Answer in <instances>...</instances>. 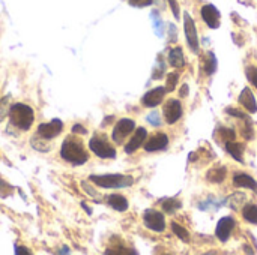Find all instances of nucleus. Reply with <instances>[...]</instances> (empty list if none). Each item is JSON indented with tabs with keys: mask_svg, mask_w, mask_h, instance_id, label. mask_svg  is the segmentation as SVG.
I'll list each match as a JSON object with an SVG mask.
<instances>
[{
	"mask_svg": "<svg viewBox=\"0 0 257 255\" xmlns=\"http://www.w3.org/2000/svg\"><path fill=\"white\" fill-rule=\"evenodd\" d=\"M60 156L72 165H83L89 159V153L86 152L83 141L74 135H69L63 140L60 147Z\"/></svg>",
	"mask_w": 257,
	"mask_h": 255,
	"instance_id": "obj_1",
	"label": "nucleus"
},
{
	"mask_svg": "<svg viewBox=\"0 0 257 255\" xmlns=\"http://www.w3.org/2000/svg\"><path fill=\"white\" fill-rule=\"evenodd\" d=\"M9 120L11 125L20 131H29L35 120V111L26 104H12L9 107Z\"/></svg>",
	"mask_w": 257,
	"mask_h": 255,
	"instance_id": "obj_2",
	"label": "nucleus"
},
{
	"mask_svg": "<svg viewBox=\"0 0 257 255\" xmlns=\"http://www.w3.org/2000/svg\"><path fill=\"white\" fill-rule=\"evenodd\" d=\"M89 179L92 183L104 189H120V188H128L134 183V179L126 174H102V176L92 174Z\"/></svg>",
	"mask_w": 257,
	"mask_h": 255,
	"instance_id": "obj_3",
	"label": "nucleus"
},
{
	"mask_svg": "<svg viewBox=\"0 0 257 255\" xmlns=\"http://www.w3.org/2000/svg\"><path fill=\"white\" fill-rule=\"evenodd\" d=\"M89 149L99 158L102 159H113L116 158V149L105 140L98 135L92 137L89 140Z\"/></svg>",
	"mask_w": 257,
	"mask_h": 255,
	"instance_id": "obj_4",
	"label": "nucleus"
},
{
	"mask_svg": "<svg viewBox=\"0 0 257 255\" xmlns=\"http://www.w3.org/2000/svg\"><path fill=\"white\" fill-rule=\"evenodd\" d=\"M184 30H185V38H187V44H188L190 50L194 54H199V36H197L194 20L191 18V15L188 12L184 14Z\"/></svg>",
	"mask_w": 257,
	"mask_h": 255,
	"instance_id": "obj_5",
	"label": "nucleus"
},
{
	"mask_svg": "<svg viewBox=\"0 0 257 255\" xmlns=\"http://www.w3.org/2000/svg\"><path fill=\"white\" fill-rule=\"evenodd\" d=\"M63 131V122L60 119H53L48 123H41L38 126L36 135L42 140H53Z\"/></svg>",
	"mask_w": 257,
	"mask_h": 255,
	"instance_id": "obj_6",
	"label": "nucleus"
},
{
	"mask_svg": "<svg viewBox=\"0 0 257 255\" xmlns=\"http://www.w3.org/2000/svg\"><path fill=\"white\" fill-rule=\"evenodd\" d=\"M136 129V122L131 120V119H120L114 128H113V134H111V138L116 144H120L123 143V140Z\"/></svg>",
	"mask_w": 257,
	"mask_h": 255,
	"instance_id": "obj_7",
	"label": "nucleus"
},
{
	"mask_svg": "<svg viewBox=\"0 0 257 255\" xmlns=\"http://www.w3.org/2000/svg\"><path fill=\"white\" fill-rule=\"evenodd\" d=\"M143 222L145 225L152 230V231H157V233H161L166 230V219H164V215L158 210H154V209H149L145 212L143 215Z\"/></svg>",
	"mask_w": 257,
	"mask_h": 255,
	"instance_id": "obj_8",
	"label": "nucleus"
},
{
	"mask_svg": "<svg viewBox=\"0 0 257 255\" xmlns=\"http://www.w3.org/2000/svg\"><path fill=\"white\" fill-rule=\"evenodd\" d=\"M163 113H164V119L169 125H173L176 123L181 116H182V104L178 101V99H169L166 104H164V108H163Z\"/></svg>",
	"mask_w": 257,
	"mask_h": 255,
	"instance_id": "obj_9",
	"label": "nucleus"
},
{
	"mask_svg": "<svg viewBox=\"0 0 257 255\" xmlns=\"http://www.w3.org/2000/svg\"><path fill=\"white\" fill-rule=\"evenodd\" d=\"M235 219L232 216H224L218 221L217 228H215V236L220 242H227L233 228H235Z\"/></svg>",
	"mask_w": 257,
	"mask_h": 255,
	"instance_id": "obj_10",
	"label": "nucleus"
},
{
	"mask_svg": "<svg viewBox=\"0 0 257 255\" xmlns=\"http://www.w3.org/2000/svg\"><path fill=\"white\" fill-rule=\"evenodd\" d=\"M166 93H167L166 92V87H161V86L160 87H155V89H152V90H149V92L145 93V96L142 98V104L145 107H148V108L158 107L163 102Z\"/></svg>",
	"mask_w": 257,
	"mask_h": 255,
	"instance_id": "obj_11",
	"label": "nucleus"
},
{
	"mask_svg": "<svg viewBox=\"0 0 257 255\" xmlns=\"http://www.w3.org/2000/svg\"><path fill=\"white\" fill-rule=\"evenodd\" d=\"M203 21L211 27V29H218L220 27V11L214 5H205L200 9Z\"/></svg>",
	"mask_w": 257,
	"mask_h": 255,
	"instance_id": "obj_12",
	"label": "nucleus"
},
{
	"mask_svg": "<svg viewBox=\"0 0 257 255\" xmlns=\"http://www.w3.org/2000/svg\"><path fill=\"white\" fill-rule=\"evenodd\" d=\"M146 137H148V131H146L145 128H137L136 132H134V135H133V138L125 144V152H126L128 155L134 153L137 149H140V147L145 144Z\"/></svg>",
	"mask_w": 257,
	"mask_h": 255,
	"instance_id": "obj_13",
	"label": "nucleus"
},
{
	"mask_svg": "<svg viewBox=\"0 0 257 255\" xmlns=\"http://www.w3.org/2000/svg\"><path fill=\"white\" fill-rule=\"evenodd\" d=\"M169 144V137L163 132L154 134L146 143H145V150L146 152H157V150H163L166 149Z\"/></svg>",
	"mask_w": 257,
	"mask_h": 255,
	"instance_id": "obj_14",
	"label": "nucleus"
},
{
	"mask_svg": "<svg viewBox=\"0 0 257 255\" xmlns=\"http://www.w3.org/2000/svg\"><path fill=\"white\" fill-rule=\"evenodd\" d=\"M239 104L247 110V111H250V113H256L257 111V104H256V99H254V95H253V92L248 89V87H245L242 92H241V95H239Z\"/></svg>",
	"mask_w": 257,
	"mask_h": 255,
	"instance_id": "obj_15",
	"label": "nucleus"
},
{
	"mask_svg": "<svg viewBox=\"0 0 257 255\" xmlns=\"http://www.w3.org/2000/svg\"><path fill=\"white\" fill-rule=\"evenodd\" d=\"M105 203L111 209H114L117 212H125L128 209V200L123 195H120V194H110V195H107L105 197Z\"/></svg>",
	"mask_w": 257,
	"mask_h": 255,
	"instance_id": "obj_16",
	"label": "nucleus"
},
{
	"mask_svg": "<svg viewBox=\"0 0 257 255\" xmlns=\"http://www.w3.org/2000/svg\"><path fill=\"white\" fill-rule=\"evenodd\" d=\"M217 57L212 51H208L205 53V56H202V71L206 74V75H212L215 71H217Z\"/></svg>",
	"mask_w": 257,
	"mask_h": 255,
	"instance_id": "obj_17",
	"label": "nucleus"
},
{
	"mask_svg": "<svg viewBox=\"0 0 257 255\" xmlns=\"http://www.w3.org/2000/svg\"><path fill=\"white\" fill-rule=\"evenodd\" d=\"M233 183L239 188H247L251 191H257V182L248 174L245 173H236L233 176Z\"/></svg>",
	"mask_w": 257,
	"mask_h": 255,
	"instance_id": "obj_18",
	"label": "nucleus"
},
{
	"mask_svg": "<svg viewBox=\"0 0 257 255\" xmlns=\"http://www.w3.org/2000/svg\"><path fill=\"white\" fill-rule=\"evenodd\" d=\"M245 198H247L245 194H242V192H235V194H232L230 197H227L226 201L221 203V204H224V206H227V207H230V209H233V210H239V209L244 207Z\"/></svg>",
	"mask_w": 257,
	"mask_h": 255,
	"instance_id": "obj_19",
	"label": "nucleus"
},
{
	"mask_svg": "<svg viewBox=\"0 0 257 255\" xmlns=\"http://www.w3.org/2000/svg\"><path fill=\"white\" fill-rule=\"evenodd\" d=\"M226 150L229 152V155L232 158H235L239 162H244V144L236 143L235 140H232V141L226 143Z\"/></svg>",
	"mask_w": 257,
	"mask_h": 255,
	"instance_id": "obj_20",
	"label": "nucleus"
},
{
	"mask_svg": "<svg viewBox=\"0 0 257 255\" xmlns=\"http://www.w3.org/2000/svg\"><path fill=\"white\" fill-rule=\"evenodd\" d=\"M169 63L173 68H184L185 66V57H184V51L181 47H176L173 50H170L169 53Z\"/></svg>",
	"mask_w": 257,
	"mask_h": 255,
	"instance_id": "obj_21",
	"label": "nucleus"
},
{
	"mask_svg": "<svg viewBox=\"0 0 257 255\" xmlns=\"http://www.w3.org/2000/svg\"><path fill=\"white\" fill-rule=\"evenodd\" d=\"M227 176V168L226 167H215L206 173V179L212 183H221Z\"/></svg>",
	"mask_w": 257,
	"mask_h": 255,
	"instance_id": "obj_22",
	"label": "nucleus"
},
{
	"mask_svg": "<svg viewBox=\"0 0 257 255\" xmlns=\"http://www.w3.org/2000/svg\"><path fill=\"white\" fill-rule=\"evenodd\" d=\"M242 218L250 222L257 225V206L256 204H247L242 207Z\"/></svg>",
	"mask_w": 257,
	"mask_h": 255,
	"instance_id": "obj_23",
	"label": "nucleus"
},
{
	"mask_svg": "<svg viewBox=\"0 0 257 255\" xmlns=\"http://www.w3.org/2000/svg\"><path fill=\"white\" fill-rule=\"evenodd\" d=\"M215 137L218 138V140H223L224 143H227V141H232V140H235L236 138V132H235V129H232V128H218L217 131H215Z\"/></svg>",
	"mask_w": 257,
	"mask_h": 255,
	"instance_id": "obj_24",
	"label": "nucleus"
},
{
	"mask_svg": "<svg viewBox=\"0 0 257 255\" xmlns=\"http://www.w3.org/2000/svg\"><path fill=\"white\" fill-rule=\"evenodd\" d=\"M151 20H152V26H154V29H155L157 36L163 38V35H164V23H163V20H161L158 11H152V12H151Z\"/></svg>",
	"mask_w": 257,
	"mask_h": 255,
	"instance_id": "obj_25",
	"label": "nucleus"
},
{
	"mask_svg": "<svg viewBox=\"0 0 257 255\" xmlns=\"http://www.w3.org/2000/svg\"><path fill=\"white\" fill-rule=\"evenodd\" d=\"M182 207V203L176 198H167L163 201V210L167 213H175L176 210H179Z\"/></svg>",
	"mask_w": 257,
	"mask_h": 255,
	"instance_id": "obj_26",
	"label": "nucleus"
},
{
	"mask_svg": "<svg viewBox=\"0 0 257 255\" xmlns=\"http://www.w3.org/2000/svg\"><path fill=\"white\" fill-rule=\"evenodd\" d=\"M172 230H173V233H175V236H178L182 242H190L191 240V237H190V233L187 231V228H184V227H181L178 222H172Z\"/></svg>",
	"mask_w": 257,
	"mask_h": 255,
	"instance_id": "obj_27",
	"label": "nucleus"
},
{
	"mask_svg": "<svg viewBox=\"0 0 257 255\" xmlns=\"http://www.w3.org/2000/svg\"><path fill=\"white\" fill-rule=\"evenodd\" d=\"M178 81H179V74L178 72H170L167 75V80H166V92L170 93L175 90V87L178 86Z\"/></svg>",
	"mask_w": 257,
	"mask_h": 255,
	"instance_id": "obj_28",
	"label": "nucleus"
},
{
	"mask_svg": "<svg viewBox=\"0 0 257 255\" xmlns=\"http://www.w3.org/2000/svg\"><path fill=\"white\" fill-rule=\"evenodd\" d=\"M164 72H166V63H164V60H163L161 57H158L157 65H155L154 72H152V78H154V80H160V78L164 75Z\"/></svg>",
	"mask_w": 257,
	"mask_h": 255,
	"instance_id": "obj_29",
	"label": "nucleus"
},
{
	"mask_svg": "<svg viewBox=\"0 0 257 255\" xmlns=\"http://www.w3.org/2000/svg\"><path fill=\"white\" fill-rule=\"evenodd\" d=\"M245 74H247V78H248V81L254 86L257 89V68L256 66H248L247 69H245Z\"/></svg>",
	"mask_w": 257,
	"mask_h": 255,
	"instance_id": "obj_30",
	"label": "nucleus"
},
{
	"mask_svg": "<svg viewBox=\"0 0 257 255\" xmlns=\"http://www.w3.org/2000/svg\"><path fill=\"white\" fill-rule=\"evenodd\" d=\"M146 120H148L151 125H154V126H160V125H161V117H160V114H158L157 111H152V113L146 117Z\"/></svg>",
	"mask_w": 257,
	"mask_h": 255,
	"instance_id": "obj_31",
	"label": "nucleus"
},
{
	"mask_svg": "<svg viewBox=\"0 0 257 255\" xmlns=\"http://www.w3.org/2000/svg\"><path fill=\"white\" fill-rule=\"evenodd\" d=\"M167 2L170 5V9H172L173 15H175V20H179V17H181V8H179L178 0H167Z\"/></svg>",
	"mask_w": 257,
	"mask_h": 255,
	"instance_id": "obj_32",
	"label": "nucleus"
},
{
	"mask_svg": "<svg viewBox=\"0 0 257 255\" xmlns=\"http://www.w3.org/2000/svg\"><path fill=\"white\" fill-rule=\"evenodd\" d=\"M11 191H12V188L0 177V195H2L3 198H6V197L11 194Z\"/></svg>",
	"mask_w": 257,
	"mask_h": 255,
	"instance_id": "obj_33",
	"label": "nucleus"
},
{
	"mask_svg": "<svg viewBox=\"0 0 257 255\" xmlns=\"http://www.w3.org/2000/svg\"><path fill=\"white\" fill-rule=\"evenodd\" d=\"M226 113H227V114H230V116H233V117L242 119V120L248 119L245 113H242V111H239V110H236V108H226Z\"/></svg>",
	"mask_w": 257,
	"mask_h": 255,
	"instance_id": "obj_34",
	"label": "nucleus"
},
{
	"mask_svg": "<svg viewBox=\"0 0 257 255\" xmlns=\"http://www.w3.org/2000/svg\"><path fill=\"white\" fill-rule=\"evenodd\" d=\"M128 3L134 8H145L154 3V0H128Z\"/></svg>",
	"mask_w": 257,
	"mask_h": 255,
	"instance_id": "obj_35",
	"label": "nucleus"
},
{
	"mask_svg": "<svg viewBox=\"0 0 257 255\" xmlns=\"http://www.w3.org/2000/svg\"><path fill=\"white\" fill-rule=\"evenodd\" d=\"M242 137L245 140H251L253 138V126H251V122H248V125H245L242 128Z\"/></svg>",
	"mask_w": 257,
	"mask_h": 255,
	"instance_id": "obj_36",
	"label": "nucleus"
},
{
	"mask_svg": "<svg viewBox=\"0 0 257 255\" xmlns=\"http://www.w3.org/2000/svg\"><path fill=\"white\" fill-rule=\"evenodd\" d=\"M9 101V96H6V98H3L2 99V102H0V122L5 119V116H6V110H8V102Z\"/></svg>",
	"mask_w": 257,
	"mask_h": 255,
	"instance_id": "obj_37",
	"label": "nucleus"
},
{
	"mask_svg": "<svg viewBox=\"0 0 257 255\" xmlns=\"http://www.w3.org/2000/svg\"><path fill=\"white\" fill-rule=\"evenodd\" d=\"M169 30H170V41H176V36H178L176 26L175 24H169Z\"/></svg>",
	"mask_w": 257,
	"mask_h": 255,
	"instance_id": "obj_38",
	"label": "nucleus"
},
{
	"mask_svg": "<svg viewBox=\"0 0 257 255\" xmlns=\"http://www.w3.org/2000/svg\"><path fill=\"white\" fill-rule=\"evenodd\" d=\"M75 132H77V134H81V135H86V134H87V131H86L81 125H74V126H72V134H75Z\"/></svg>",
	"mask_w": 257,
	"mask_h": 255,
	"instance_id": "obj_39",
	"label": "nucleus"
},
{
	"mask_svg": "<svg viewBox=\"0 0 257 255\" xmlns=\"http://www.w3.org/2000/svg\"><path fill=\"white\" fill-rule=\"evenodd\" d=\"M15 254L20 255V254H32V251L30 249H27V248H24V246H18V245H15Z\"/></svg>",
	"mask_w": 257,
	"mask_h": 255,
	"instance_id": "obj_40",
	"label": "nucleus"
},
{
	"mask_svg": "<svg viewBox=\"0 0 257 255\" xmlns=\"http://www.w3.org/2000/svg\"><path fill=\"white\" fill-rule=\"evenodd\" d=\"M188 90H190V89H188V86H187V84H184V86L181 87V92H179V95H181V98H184V96H187V95H188Z\"/></svg>",
	"mask_w": 257,
	"mask_h": 255,
	"instance_id": "obj_41",
	"label": "nucleus"
}]
</instances>
